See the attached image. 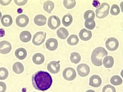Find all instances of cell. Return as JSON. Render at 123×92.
<instances>
[{"instance_id":"cell-19","label":"cell","mask_w":123,"mask_h":92,"mask_svg":"<svg viewBox=\"0 0 123 92\" xmlns=\"http://www.w3.org/2000/svg\"><path fill=\"white\" fill-rule=\"evenodd\" d=\"M114 60L113 58L111 56H106L103 61V64L106 68H111L114 64Z\"/></svg>"},{"instance_id":"cell-22","label":"cell","mask_w":123,"mask_h":92,"mask_svg":"<svg viewBox=\"0 0 123 92\" xmlns=\"http://www.w3.org/2000/svg\"><path fill=\"white\" fill-rule=\"evenodd\" d=\"M12 69L13 71L17 74H21L24 70L23 65L19 62L15 63L13 65Z\"/></svg>"},{"instance_id":"cell-7","label":"cell","mask_w":123,"mask_h":92,"mask_svg":"<svg viewBox=\"0 0 123 92\" xmlns=\"http://www.w3.org/2000/svg\"><path fill=\"white\" fill-rule=\"evenodd\" d=\"M61 22L59 18L55 16H51L49 18L48 22V25L51 29L55 30L59 27Z\"/></svg>"},{"instance_id":"cell-5","label":"cell","mask_w":123,"mask_h":92,"mask_svg":"<svg viewBox=\"0 0 123 92\" xmlns=\"http://www.w3.org/2000/svg\"><path fill=\"white\" fill-rule=\"evenodd\" d=\"M63 76L64 79L68 81H72L74 80L76 76L75 70L72 68L68 67L64 70Z\"/></svg>"},{"instance_id":"cell-9","label":"cell","mask_w":123,"mask_h":92,"mask_svg":"<svg viewBox=\"0 0 123 92\" xmlns=\"http://www.w3.org/2000/svg\"><path fill=\"white\" fill-rule=\"evenodd\" d=\"M59 62L53 61L48 65L47 69L52 74H56L60 70V66Z\"/></svg>"},{"instance_id":"cell-1","label":"cell","mask_w":123,"mask_h":92,"mask_svg":"<svg viewBox=\"0 0 123 92\" xmlns=\"http://www.w3.org/2000/svg\"><path fill=\"white\" fill-rule=\"evenodd\" d=\"M33 85L38 90L45 91L50 88L52 85V77L48 72L42 71H37L32 77Z\"/></svg>"},{"instance_id":"cell-24","label":"cell","mask_w":123,"mask_h":92,"mask_svg":"<svg viewBox=\"0 0 123 92\" xmlns=\"http://www.w3.org/2000/svg\"><path fill=\"white\" fill-rule=\"evenodd\" d=\"M54 8V3L51 1H46L43 4V8L44 10L49 13L51 12Z\"/></svg>"},{"instance_id":"cell-42","label":"cell","mask_w":123,"mask_h":92,"mask_svg":"<svg viewBox=\"0 0 123 92\" xmlns=\"http://www.w3.org/2000/svg\"></svg>"},{"instance_id":"cell-35","label":"cell","mask_w":123,"mask_h":92,"mask_svg":"<svg viewBox=\"0 0 123 92\" xmlns=\"http://www.w3.org/2000/svg\"><path fill=\"white\" fill-rule=\"evenodd\" d=\"M15 3L18 6H23L27 2V0H14Z\"/></svg>"},{"instance_id":"cell-29","label":"cell","mask_w":123,"mask_h":92,"mask_svg":"<svg viewBox=\"0 0 123 92\" xmlns=\"http://www.w3.org/2000/svg\"><path fill=\"white\" fill-rule=\"evenodd\" d=\"M63 4L65 7L68 9H71L74 7L76 4L75 0H65L63 2Z\"/></svg>"},{"instance_id":"cell-18","label":"cell","mask_w":123,"mask_h":92,"mask_svg":"<svg viewBox=\"0 0 123 92\" xmlns=\"http://www.w3.org/2000/svg\"><path fill=\"white\" fill-rule=\"evenodd\" d=\"M1 22L3 26L8 27L12 25L13 20L12 17L7 14L3 16L1 19Z\"/></svg>"},{"instance_id":"cell-2","label":"cell","mask_w":123,"mask_h":92,"mask_svg":"<svg viewBox=\"0 0 123 92\" xmlns=\"http://www.w3.org/2000/svg\"><path fill=\"white\" fill-rule=\"evenodd\" d=\"M107 55V52L104 48L101 47H97L92 52L91 56L92 62L95 66H101L102 65L103 58Z\"/></svg>"},{"instance_id":"cell-13","label":"cell","mask_w":123,"mask_h":92,"mask_svg":"<svg viewBox=\"0 0 123 92\" xmlns=\"http://www.w3.org/2000/svg\"><path fill=\"white\" fill-rule=\"evenodd\" d=\"M45 44L47 49L51 51L56 50L58 45L57 40L53 38H50L47 40Z\"/></svg>"},{"instance_id":"cell-40","label":"cell","mask_w":123,"mask_h":92,"mask_svg":"<svg viewBox=\"0 0 123 92\" xmlns=\"http://www.w3.org/2000/svg\"><path fill=\"white\" fill-rule=\"evenodd\" d=\"M86 92H95L92 90H89L86 91Z\"/></svg>"},{"instance_id":"cell-10","label":"cell","mask_w":123,"mask_h":92,"mask_svg":"<svg viewBox=\"0 0 123 92\" xmlns=\"http://www.w3.org/2000/svg\"><path fill=\"white\" fill-rule=\"evenodd\" d=\"M29 21L28 17L24 14L18 16L16 20L17 25L21 27H26L28 24Z\"/></svg>"},{"instance_id":"cell-28","label":"cell","mask_w":123,"mask_h":92,"mask_svg":"<svg viewBox=\"0 0 123 92\" xmlns=\"http://www.w3.org/2000/svg\"><path fill=\"white\" fill-rule=\"evenodd\" d=\"M85 25L86 28L91 30H93L96 26L94 20L91 19L86 20Z\"/></svg>"},{"instance_id":"cell-12","label":"cell","mask_w":123,"mask_h":92,"mask_svg":"<svg viewBox=\"0 0 123 92\" xmlns=\"http://www.w3.org/2000/svg\"><path fill=\"white\" fill-rule=\"evenodd\" d=\"M102 83L100 77L97 75H93L91 77L89 80V85L94 87L97 88L100 86Z\"/></svg>"},{"instance_id":"cell-30","label":"cell","mask_w":123,"mask_h":92,"mask_svg":"<svg viewBox=\"0 0 123 92\" xmlns=\"http://www.w3.org/2000/svg\"><path fill=\"white\" fill-rule=\"evenodd\" d=\"M8 72L7 69L4 67L0 68V80L6 79L8 75Z\"/></svg>"},{"instance_id":"cell-32","label":"cell","mask_w":123,"mask_h":92,"mask_svg":"<svg viewBox=\"0 0 123 92\" xmlns=\"http://www.w3.org/2000/svg\"><path fill=\"white\" fill-rule=\"evenodd\" d=\"M120 12L119 7L116 4H113L111 6L110 13L111 15L116 16Z\"/></svg>"},{"instance_id":"cell-34","label":"cell","mask_w":123,"mask_h":92,"mask_svg":"<svg viewBox=\"0 0 123 92\" xmlns=\"http://www.w3.org/2000/svg\"><path fill=\"white\" fill-rule=\"evenodd\" d=\"M7 88L5 83L3 82H0V92H5Z\"/></svg>"},{"instance_id":"cell-31","label":"cell","mask_w":123,"mask_h":92,"mask_svg":"<svg viewBox=\"0 0 123 92\" xmlns=\"http://www.w3.org/2000/svg\"><path fill=\"white\" fill-rule=\"evenodd\" d=\"M95 17V14L94 12L91 10L86 11L84 14V18L86 20L89 19L94 20Z\"/></svg>"},{"instance_id":"cell-8","label":"cell","mask_w":123,"mask_h":92,"mask_svg":"<svg viewBox=\"0 0 123 92\" xmlns=\"http://www.w3.org/2000/svg\"><path fill=\"white\" fill-rule=\"evenodd\" d=\"M77 70L79 75L82 77L87 76L89 74L90 71L89 66L85 64L78 65L77 67Z\"/></svg>"},{"instance_id":"cell-26","label":"cell","mask_w":123,"mask_h":92,"mask_svg":"<svg viewBox=\"0 0 123 92\" xmlns=\"http://www.w3.org/2000/svg\"><path fill=\"white\" fill-rule=\"evenodd\" d=\"M70 59L72 62L77 64L80 61L81 57L79 53L76 52H73L71 53Z\"/></svg>"},{"instance_id":"cell-27","label":"cell","mask_w":123,"mask_h":92,"mask_svg":"<svg viewBox=\"0 0 123 92\" xmlns=\"http://www.w3.org/2000/svg\"><path fill=\"white\" fill-rule=\"evenodd\" d=\"M110 82L112 85L115 86H118L122 84L123 80L119 76L115 75L112 76L111 77Z\"/></svg>"},{"instance_id":"cell-25","label":"cell","mask_w":123,"mask_h":92,"mask_svg":"<svg viewBox=\"0 0 123 92\" xmlns=\"http://www.w3.org/2000/svg\"><path fill=\"white\" fill-rule=\"evenodd\" d=\"M67 42L69 45L74 46L78 44L79 42V39L77 35H71L68 38Z\"/></svg>"},{"instance_id":"cell-41","label":"cell","mask_w":123,"mask_h":92,"mask_svg":"<svg viewBox=\"0 0 123 92\" xmlns=\"http://www.w3.org/2000/svg\"><path fill=\"white\" fill-rule=\"evenodd\" d=\"M2 17V14L1 12H0V19H1Z\"/></svg>"},{"instance_id":"cell-21","label":"cell","mask_w":123,"mask_h":92,"mask_svg":"<svg viewBox=\"0 0 123 92\" xmlns=\"http://www.w3.org/2000/svg\"><path fill=\"white\" fill-rule=\"evenodd\" d=\"M58 37L62 39H65L68 36L69 34L66 28L61 27L57 31Z\"/></svg>"},{"instance_id":"cell-4","label":"cell","mask_w":123,"mask_h":92,"mask_svg":"<svg viewBox=\"0 0 123 92\" xmlns=\"http://www.w3.org/2000/svg\"><path fill=\"white\" fill-rule=\"evenodd\" d=\"M46 35L45 32H38L33 36L32 42L33 44L37 46L41 45L45 41Z\"/></svg>"},{"instance_id":"cell-20","label":"cell","mask_w":123,"mask_h":92,"mask_svg":"<svg viewBox=\"0 0 123 92\" xmlns=\"http://www.w3.org/2000/svg\"><path fill=\"white\" fill-rule=\"evenodd\" d=\"M19 37L22 41L23 42L26 43L31 41L32 36L30 32L28 31H25L21 33Z\"/></svg>"},{"instance_id":"cell-6","label":"cell","mask_w":123,"mask_h":92,"mask_svg":"<svg viewBox=\"0 0 123 92\" xmlns=\"http://www.w3.org/2000/svg\"><path fill=\"white\" fill-rule=\"evenodd\" d=\"M105 46L109 50L113 51L117 49L119 46V43L115 38L110 37L108 39L105 43Z\"/></svg>"},{"instance_id":"cell-38","label":"cell","mask_w":123,"mask_h":92,"mask_svg":"<svg viewBox=\"0 0 123 92\" xmlns=\"http://www.w3.org/2000/svg\"><path fill=\"white\" fill-rule=\"evenodd\" d=\"M5 35L4 30L3 29H0V37H2Z\"/></svg>"},{"instance_id":"cell-11","label":"cell","mask_w":123,"mask_h":92,"mask_svg":"<svg viewBox=\"0 0 123 92\" xmlns=\"http://www.w3.org/2000/svg\"><path fill=\"white\" fill-rule=\"evenodd\" d=\"M12 49L11 45L8 42L4 41L0 42V53L7 54L10 52Z\"/></svg>"},{"instance_id":"cell-15","label":"cell","mask_w":123,"mask_h":92,"mask_svg":"<svg viewBox=\"0 0 123 92\" xmlns=\"http://www.w3.org/2000/svg\"><path fill=\"white\" fill-rule=\"evenodd\" d=\"M36 25L38 26H43L46 25L47 18L46 17L42 14L36 16L34 19Z\"/></svg>"},{"instance_id":"cell-3","label":"cell","mask_w":123,"mask_h":92,"mask_svg":"<svg viewBox=\"0 0 123 92\" xmlns=\"http://www.w3.org/2000/svg\"><path fill=\"white\" fill-rule=\"evenodd\" d=\"M110 6L106 3H103L100 6L96 11V16L99 18H102L106 17L109 14Z\"/></svg>"},{"instance_id":"cell-36","label":"cell","mask_w":123,"mask_h":92,"mask_svg":"<svg viewBox=\"0 0 123 92\" xmlns=\"http://www.w3.org/2000/svg\"><path fill=\"white\" fill-rule=\"evenodd\" d=\"M12 0H0V4L3 6H6L10 3Z\"/></svg>"},{"instance_id":"cell-16","label":"cell","mask_w":123,"mask_h":92,"mask_svg":"<svg viewBox=\"0 0 123 92\" xmlns=\"http://www.w3.org/2000/svg\"><path fill=\"white\" fill-rule=\"evenodd\" d=\"M16 57L20 60L25 59L27 55V53L25 49L23 48H19L17 49L15 52Z\"/></svg>"},{"instance_id":"cell-39","label":"cell","mask_w":123,"mask_h":92,"mask_svg":"<svg viewBox=\"0 0 123 92\" xmlns=\"http://www.w3.org/2000/svg\"><path fill=\"white\" fill-rule=\"evenodd\" d=\"M23 10L21 8H19L17 10V12L18 14L21 13L23 12Z\"/></svg>"},{"instance_id":"cell-23","label":"cell","mask_w":123,"mask_h":92,"mask_svg":"<svg viewBox=\"0 0 123 92\" xmlns=\"http://www.w3.org/2000/svg\"><path fill=\"white\" fill-rule=\"evenodd\" d=\"M73 21L72 16L69 13H68L64 16L62 20L63 25L65 27L70 26L72 23Z\"/></svg>"},{"instance_id":"cell-17","label":"cell","mask_w":123,"mask_h":92,"mask_svg":"<svg viewBox=\"0 0 123 92\" xmlns=\"http://www.w3.org/2000/svg\"><path fill=\"white\" fill-rule=\"evenodd\" d=\"M32 60L34 63L37 65H41L43 64L45 61V57L41 53H37L33 56Z\"/></svg>"},{"instance_id":"cell-33","label":"cell","mask_w":123,"mask_h":92,"mask_svg":"<svg viewBox=\"0 0 123 92\" xmlns=\"http://www.w3.org/2000/svg\"><path fill=\"white\" fill-rule=\"evenodd\" d=\"M102 92H116V91L114 87L110 85H107L103 87Z\"/></svg>"},{"instance_id":"cell-37","label":"cell","mask_w":123,"mask_h":92,"mask_svg":"<svg viewBox=\"0 0 123 92\" xmlns=\"http://www.w3.org/2000/svg\"><path fill=\"white\" fill-rule=\"evenodd\" d=\"M93 6L97 8L100 6V3L99 1L97 0H94L92 3Z\"/></svg>"},{"instance_id":"cell-14","label":"cell","mask_w":123,"mask_h":92,"mask_svg":"<svg viewBox=\"0 0 123 92\" xmlns=\"http://www.w3.org/2000/svg\"><path fill=\"white\" fill-rule=\"evenodd\" d=\"M79 36L81 40L83 41H87L90 39L92 37V32L90 31L83 28L80 31Z\"/></svg>"}]
</instances>
